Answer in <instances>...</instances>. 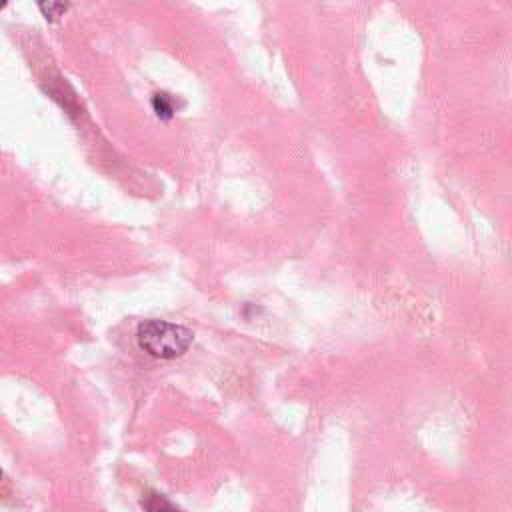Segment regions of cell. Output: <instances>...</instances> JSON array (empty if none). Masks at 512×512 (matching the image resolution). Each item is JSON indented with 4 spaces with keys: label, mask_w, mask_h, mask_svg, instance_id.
Listing matches in <instances>:
<instances>
[{
    "label": "cell",
    "mask_w": 512,
    "mask_h": 512,
    "mask_svg": "<svg viewBox=\"0 0 512 512\" xmlns=\"http://www.w3.org/2000/svg\"><path fill=\"white\" fill-rule=\"evenodd\" d=\"M136 340L146 354L170 360L182 356L190 348L194 334L180 324H172L166 320H146L138 326Z\"/></svg>",
    "instance_id": "1"
},
{
    "label": "cell",
    "mask_w": 512,
    "mask_h": 512,
    "mask_svg": "<svg viewBox=\"0 0 512 512\" xmlns=\"http://www.w3.org/2000/svg\"><path fill=\"white\" fill-rule=\"evenodd\" d=\"M142 506H144L146 512H180L166 496L156 494V492H150V494L142 500Z\"/></svg>",
    "instance_id": "2"
},
{
    "label": "cell",
    "mask_w": 512,
    "mask_h": 512,
    "mask_svg": "<svg viewBox=\"0 0 512 512\" xmlns=\"http://www.w3.org/2000/svg\"><path fill=\"white\" fill-rule=\"evenodd\" d=\"M152 106H154V112L158 114V118H162V120H168V118H172V114H174L172 98H170L168 94H164V92L154 94Z\"/></svg>",
    "instance_id": "3"
},
{
    "label": "cell",
    "mask_w": 512,
    "mask_h": 512,
    "mask_svg": "<svg viewBox=\"0 0 512 512\" xmlns=\"http://www.w3.org/2000/svg\"><path fill=\"white\" fill-rule=\"evenodd\" d=\"M38 8L46 16V20H58L68 10V4H64V2H40Z\"/></svg>",
    "instance_id": "4"
},
{
    "label": "cell",
    "mask_w": 512,
    "mask_h": 512,
    "mask_svg": "<svg viewBox=\"0 0 512 512\" xmlns=\"http://www.w3.org/2000/svg\"><path fill=\"white\" fill-rule=\"evenodd\" d=\"M0 478H2V470H0Z\"/></svg>",
    "instance_id": "5"
},
{
    "label": "cell",
    "mask_w": 512,
    "mask_h": 512,
    "mask_svg": "<svg viewBox=\"0 0 512 512\" xmlns=\"http://www.w3.org/2000/svg\"><path fill=\"white\" fill-rule=\"evenodd\" d=\"M2 6H4V4H0V8H2Z\"/></svg>",
    "instance_id": "6"
}]
</instances>
